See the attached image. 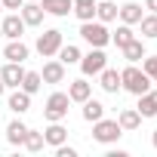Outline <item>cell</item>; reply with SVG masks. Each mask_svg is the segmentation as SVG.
<instances>
[{"instance_id":"13","label":"cell","mask_w":157,"mask_h":157,"mask_svg":"<svg viewBox=\"0 0 157 157\" xmlns=\"http://www.w3.org/2000/svg\"><path fill=\"white\" fill-rule=\"evenodd\" d=\"M93 96V83H86V77H80V80H71V86H68V99L71 102H86Z\"/></svg>"},{"instance_id":"32","label":"cell","mask_w":157,"mask_h":157,"mask_svg":"<svg viewBox=\"0 0 157 157\" xmlns=\"http://www.w3.org/2000/svg\"><path fill=\"white\" fill-rule=\"evenodd\" d=\"M22 3H25V0H0L3 10H22Z\"/></svg>"},{"instance_id":"34","label":"cell","mask_w":157,"mask_h":157,"mask_svg":"<svg viewBox=\"0 0 157 157\" xmlns=\"http://www.w3.org/2000/svg\"><path fill=\"white\" fill-rule=\"evenodd\" d=\"M145 10H151V13H157V0H145Z\"/></svg>"},{"instance_id":"24","label":"cell","mask_w":157,"mask_h":157,"mask_svg":"<svg viewBox=\"0 0 157 157\" xmlns=\"http://www.w3.org/2000/svg\"><path fill=\"white\" fill-rule=\"evenodd\" d=\"M56 56H59V62H62V65H77V62H80V56H83V52L77 49L74 43H62V49H59Z\"/></svg>"},{"instance_id":"21","label":"cell","mask_w":157,"mask_h":157,"mask_svg":"<svg viewBox=\"0 0 157 157\" xmlns=\"http://www.w3.org/2000/svg\"><path fill=\"white\" fill-rule=\"evenodd\" d=\"M96 19L99 22H114L117 19V3H114V0H102V3H99V0H96Z\"/></svg>"},{"instance_id":"22","label":"cell","mask_w":157,"mask_h":157,"mask_svg":"<svg viewBox=\"0 0 157 157\" xmlns=\"http://www.w3.org/2000/svg\"><path fill=\"white\" fill-rule=\"evenodd\" d=\"M28 108H31V96H28L25 90H16V93L10 96V111H13V114H25Z\"/></svg>"},{"instance_id":"37","label":"cell","mask_w":157,"mask_h":157,"mask_svg":"<svg viewBox=\"0 0 157 157\" xmlns=\"http://www.w3.org/2000/svg\"><path fill=\"white\" fill-rule=\"evenodd\" d=\"M0 37H3V31H0Z\"/></svg>"},{"instance_id":"25","label":"cell","mask_w":157,"mask_h":157,"mask_svg":"<svg viewBox=\"0 0 157 157\" xmlns=\"http://www.w3.org/2000/svg\"><path fill=\"white\" fill-rule=\"evenodd\" d=\"M25 132H28V126H25L22 120H13V123L6 126V142H10V145H22V142H25Z\"/></svg>"},{"instance_id":"15","label":"cell","mask_w":157,"mask_h":157,"mask_svg":"<svg viewBox=\"0 0 157 157\" xmlns=\"http://www.w3.org/2000/svg\"><path fill=\"white\" fill-rule=\"evenodd\" d=\"M40 6H43V13L46 16H68L71 10H74V0H40Z\"/></svg>"},{"instance_id":"38","label":"cell","mask_w":157,"mask_h":157,"mask_svg":"<svg viewBox=\"0 0 157 157\" xmlns=\"http://www.w3.org/2000/svg\"><path fill=\"white\" fill-rule=\"evenodd\" d=\"M0 13H3V6H0Z\"/></svg>"},{"instance_id":"18","label":"cell","mask_w":157,"mask_h":157,"mask_svg":"<svg viewBox=\"0 0 157 157\" xmlns=\"http://www.w3.org/2000/svg\"><path fill=\"white\" fill-rule=\"evenodd\" d=\"M120 52H123V59H126V62H132V65H139V62L145 59V43H142L139 37H132V40H129V43H126V46H123Z\"/></svg>"},{"instance_id":"9","label":"cell","mask_w":157,"mask_h":157,"mask_svg":"<svg viewBox=\"0 0 157 157\" xmlns=\"http://www.w3.org/2000/svg\"><path fill=\"white\" fill-rule=\"evenodd\" d=\"M22 77H25L22 62H6V65H3V71H0V80H3L6 86H13V90H19V86H22Z\"/></svg>"},{"instance_id":"7","label":"cell","mask_w":157,"mask_h":157,"mask_svg":"<svg viewBox=\"0 0 157 157\" xmlns=\"http://www.w3.org/2000/svg\"><path fill=\"white\" fill-rule=\"evenodd\" d=\"M19 16H22V22L28 25V28H37V25H43V6L37 3V0H25L22 3V10H19Z\"/></svg>"},{"instance_id":"30","label":"cell","mask_w":157,"mask_h":157,"mask_svg":"<svg viewBox=\"0 0 157 157\" xmlns=\"http://www.w3.org/2000/svg\"><path fill=\"white\" fill-rule=\"evenodd\" d=\"M77 19H80V22H90V19H96V6H74L71 10Z\"/></svg>"},{"instance_id":"10","label":"cell","mask_w":157,"mask_h":157,"mask_svg":"<svg viewBox=\"0 0 157 157\" xmlns=\"http://www.w3.org/2000/svg\"><path fill=\"white\" fill-rule=\"evenodd\" d=\"M65 71H68V65H62L59 59H49V62L43 65L40 77H43V83H62V80H65Z\"/></svg>"},{"instance_id":"27","label":"cell","mask_w":157,"mask_h":157,"mask_svg":"<svg viewBox=\"0 0 157 157\" xmlns=\"http://www.w3.org/2000/svg\"><path fill=\"white\" fill-rule=\"evenodd\" d=\"M139 28H142V37H148V40H157V13H148V16H142Z\"/></svg>"},{"instance_id":"11","label":"cell","mask_w":157,"mask_h":157,"mask_svg":"<svg viewBox=\"0 0 157 157\" xmlns=\"http://www.w3.org/2000/svg\"><path fill=\"white\" fill-rule=\"evenodd\" d=\"M99 86L105 90V93H111V96H117L120 93V71H114V68H102L99 71Z\"/></svg>"},{"instance_id":"26","label":"cell","mask_w":157,"mask_h":157,"mask_svg":"<svg viewBox=\"0 0 157 157\" xmlns=\"http://www.w3.org/2000/svg\"><path fill=\"white\" fill-rule=\"evenodd\" d=\"M132 37H136V34H132V25H117V31L111 34V43H114L117 49H123Z\"/></svg>"},{"instance_id":"28","label":"cell","mask_w":157,"mask_h":157,"mask_svg":"<svg viewBox=\"0 0 157 157\" xmlns=\"http://www.w3.org/2000/svg\"><path fill=\"white\" fill-rule=\"evenodd\" d=\"M22 145H25L31 154H37V151H43V145H46V142H43V132H37V129H28Z\"/></svg>"},{"instance_id":"2","label":"cell","mask_w":157,"mask_h":157,"mask_svg":"<svg viewBox=\"0 0 157 157\" xmlns=\"http://www.w3.org/2000/svg\"><path fill=\"white\" fill-rule=\"evenodd\" d=\"M80 37L90 43V46H108L111 43V31L105 28V22H99V19H90V22H80Z\"/></svg>"},{"instance_id":"16","label":"cell","mask_w":157,"mask_h":157,"mask_svg":"<svg viewBox=\"0 0 157 157\" xmlns=\"http://www.w3.org/2000/svg\"><path fill=\"white\" fill-rule=\"evenodd\" d=\"M43 142L46 145H62V142H68V129L62 126V120H56V123H49L46 129H43Z\"/></svg>"},{"instance_id":"36","label":"cell","mask_w":157,"mask_h":157,"mask_svg":"<svg viewBox=\"0 0 157 157\" xmlns=\"http://www.w3.org/2000/svg\"><path fill=\"white\" fill-rule=\"evenodd\" d=\"M3 90H6V83H3V80H0V96H3Z\"/></svg>"},{"instance_id":"23","label":"cell","mask_w":157,"mask_h":157,"mask_svg":"<svg viewBox=\"0 0 157 157\" xmlns=\"http://www.w3.org/2000/svg\"><path fill=\"white\" fill-rule=\"evenodd\" d=\"M40 86H43V77H40V71H25V77H22V86H19V90H25L28 96H34V93H40Z\"/></svg>"},{"instance_id":"31","label":"cell","mask_w":157,"mask_h":157,"mask_svg":"<svg viewBox=\"0 0 157 157\" xmlns=\"http://www.w3.org/2000/svg\"><path fill=\"white\" fill-rule=\"evenodd\" d=\"M56 157H77V148H71V145H56Z\"/></svg>"},{"instance_id":"35","label":"cell","mask_w":157,"mask_h":157,"mask_svg":"<svg viewBox=\"0 0 157 157\" xmlns=\"http://www.w3.org/2000/svg\"><path fill=\"white\" fill-rule=\"evenodd\" d=\"M151 145H154V148H157V129H154V136H151Z\"/></svg>"},{"instance_id":"12","label":"cell","mask_w":157,"mask_h":157,"mask_svg":"<svg viewBox=\"0 0 157 157\" xmlns=\"http://www.w3.org/2000/svg\"><path fill=\"white\" fill-rule=\"evenodd\" d=\"M136 111L142 114V120H145V117H157V90H148V93H142V96H139V105H136Z\"/></svg>"},{"instance_id":"1","label":"cell","mask_w":157,"mask_h":157,"mask_svg":"<svg viewBox=\"0 0 157 157\" xmlns=\"http://www.w3.org/2000/svg\"><path fill=\"white\" fill-rule=\"evenodd\" d=\"M120 90H126V93H132V96H142V93L151 90V77H148L139 65L129 62V65L120 71Z\"/></svg>"},{"instance_id":"17","label":"cell","mask_w":157,"mask_h":157,"mask_svg":"<svg viewBox=\"0 0 157 157\" xmlns=\"http://www.w3.org/2000/svg\"><path fill=\"white\" fill-rule=\"evenodd\" d=\"M117 123H120V129H123V132H132V129H139V126H142V114H139L136 108H123V111H120V117H117Z\"/></svg>"},{"instance_id":"5","label":"cell","mask_w":157,"mask_h":157,"mask_svg":"<svg viewBox=\"0 0 157 157\" xmlns=\"http://www.w3.org/2000/svg\"><path fill=\"white\" fill-rule=\"evenodd\" d=\"M68 105H71L68 93H52V96L46 99V108H43V117H46L49 123H56V120H65V117H68Z\"/></svg>"},{"instance_id":"33","label":"cell","mask_w":157,"mask_h":157,"mask_svg":"<svg viewBox=\"0 0 157 157\" xmlns=\"http://www.w3.org/2000/svg\"><path fill=\"white\" fill-rule=\"evenodd\" d=\"M74 6H96V0H74Z\"/></svg>"},{"instance_id":"3","label":"cell","mask_w":157,"mask_h":157,"mask_svg":"<svg viewBox=\"0 0 157 157\" xmlns=\"http://www.w3.org/2000/svg\"><path fill=\"white\" fill-rule=\"evenodd\" d=\"M120 136H123V129H120V123H117V120L99 117V120L93 123V139H96L99 145H114Z\"/></svg>"},{"instance_id":"14","label":"cell","mask_w":157,"mask_h":157,"mask_svg":"<svg viewBox=\"0 0 157 157\" xmlns=\"http://www.w3.org/2000/svg\"><path fill=\"white\" fill-rule=\"evenodd\" d=\"M0 56H3L6 62H25V59L31 56V49H28L22 40H10V43H6V49L0 52Z\"/></svg>"},{"instance_id":"29","label":"cell","mask_w":157,"mask_h":157,"mask_svg":"<svg viewBox=\"0 0 157 157\" xmlns=\"http://www.w3.org/2000/svg\"><path fill=\"white\" fill-rule=\"evenodd\" d=\"M142 71L151 77V83H157V56H148V52H145V59H142Z\"/></svg>"},{"instance_id":"4","label":"cell","mask_w":157,"mask_h":157,"mask_svg":"<svg viewBox=\"0 0 157 157\" xmlns=\"http://www.w3.org/2000/svg\"><path fill=\"white\" fill-rule=\"evenodd\" d=\"M80 71H83V77H99V71L108 65V56H105V49L102 46H93L86 56H80Z\"/></svg>"},{"instance_id":"6","label":"cell","mask_w":157,"mask_h":157,"mask_svg":"<svg viewBox=\"0 0 157 157\" xmlns=\"http://www.w3.org/2000/svg\"><path fill=\"white\" fill-rule=\"evenodd\" d=\"M59 49H62V31H59V28H49V31H43V34L37 37V52H40L43 59H52Z\"/></svg>"},{"instance_id":"8","label":"cell","mask_w":157,"mask_h":157,"mask_svg":"<svg viewBox=\"0 0 157 157\" xmlns=\"http://www.w3.org/2000/svg\"><path fill=\"white\" fill-rule=\"evenodd\" d=\"M25 22H22V16L19 13H10L3 22H0V31H3V37L6 40H22V34H25Z\"/></svg>"},{"instance_id":"20","label":"cell","mask_w":157,"mask_h":157,"mask_svg":"<svg viewBox=\"0 0 157 157\" xmlns=\"http://www.w3.org/2000/svg\"><path fill=\"white\" fill-rule=\"evenodd\" d=\"M99 117H105V105H102L99 99L90 96V99L83 102V120H86V123H96Z\"/></svg>"},{"instance_id":"19","label":"cell","mask_w":157,"mask_h":157,"mask_svg":"<svg viewBox=\"0 0 157 157\" xmlns=\"http://www.w3.org/2000/svg\"><path fill=\"white\" fill-rule=\"evenodd\" d=\"M117 16H120L123 25H139V22H142V6H139V3H123V6L117 10Z\"/></svg>"}]
</instances>
